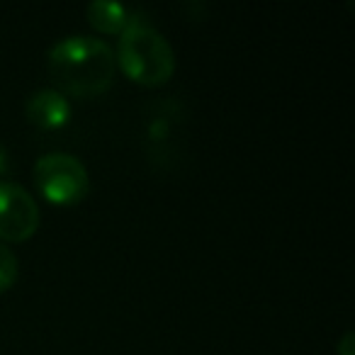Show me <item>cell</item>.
<instances>
[{
  "label": "cell",
  "instance_id": "obj_1",
  "mask_svg": "<svg viewBox=\"0 0 355 355\" xmlns=\"http://www.w3.org/2000/svg\"><path fill=\"white\" fill-rule=\"evenodd\" d=\"M114 54L103 40L71 35L56 42L46 56V71L61 95L95 98L114 80Z\"/></svg>",
  "mask_w": 355,
  "mask_h": 355
},
{
  "label": "cell",
  "instance_id": "obj_2",
  "mask_svg": "<svg viewBox=\"0 0 355 355\" xmlns=\"http://www.w3.org/2000/svg\"><path fill=\"white\" fill-rule=\"evenodd\" d=\"M114 61H119L127 78L141 85H161L175 71V54L168 40L139 17L119 35Z\"/></svg>",
  "mask_w": 355,
  "mask_h": 355
},
{
  "label": "cell",
  "instance_id": "obj_3",
  "mask_svg": "<svg viewBox=\"0 0 355 355\" xmlns=\"http://www.w3.org/2000/svg\"><path fill=\"white\" fill-rule=\"evenodd\" d=\"M35 185L49 202L76 205L88 195L90 178L76 156L54 151L35 163Z\"/></svg>",
  "mask_w": 355,
  "mask_h": 355
},
{
  "label": "cell",
  "instance_id": "obj_4",
  "mask_svg": "<svg viewBox=\"0 0 355 355\" xmlns=\"http://www.w3.org/2000/svg\"><path fill=\"white\" fill-rule=\"evenodd\" d=\"M40 222V205L22 185L0 183V241H27L37 234Z\"/></svg>",
  "mask_w": 355,
  "mask_h": 355
},
{
  "label": "cell",
  "instance_id": "obj_5",
  "mask_svg": "<svg viewBox=\"0 0 355 355\" xmlns=\"http://www.w3.org/2000/svg\"><path fill=\"white\" fill-rule=\"evenodd\" d=\"M25 114H27V122L35 124L37 129L51 132V129H59L69 122L71 105L66 100V95H61L59 90L42 88L30 95V100L25 105Z\"/></svg>",
  "mask_w": 355,
  "mask_h": 355
},
{
  "label": "cell",
  "instance_id": "obj_6",
  "mask_svg": "<svg viewBox=\"0 0 355 355\" xmlns=\"http://www.w3.org/2000/svg\"><path fill=\"white\" fill-rule=\"evenodd\" d=\"M88 22L95 30L105 32V35H122L129 25H132L134 15L127 6L122 3H112V0H95L85 8Z\"/></svg>",
  "mask_w": 355,
  "mask_h": 355
},
{
  "label": "cell",
  "instance_id": "obj_7",
  "mask_svg": "<svg viewBox=\"0 0 355 355\" xmlns=\"http://www.w3.org/2000/svg\"><path fill=\"white\" fill-rule=\"evenodd\" d=\"M17 270H20L17 256L6 243H0V292H6L8 287H12V282L17 280Z\"/></svg>",
  "mask_w": 355,
  "mask_h": 355
},
{
  "label": "cell",
  "instance_id": "obj_8",
  "mask_svg": "<svg viewBox=\"0 0 355 355\" xmlns=\"http://www.w3.org/2000/svg\"><path fill=\"white\" fill-rule=\"evenodd\" d=\"M350 343H353V334H345V338H343V343H340V355H353L350 353Z\"/></svg>",
  "mask_w": 355,
  "mask_h": 355
},
{
  "label": "cell",
  "instance_id": "obj_9",
  "mask_svg": "<svg viewBox=\"0 0 355 355\" xmlns=\"http://www.w3.org/2000/svg\"><path fill=\"white\" fill-rule=\"evenodd\" d=\"M3 168H8V153L0 148V171H3Z\"/></svg>",
  "mask_w": 355,
  "mask_h": 355
}]
</instances>
